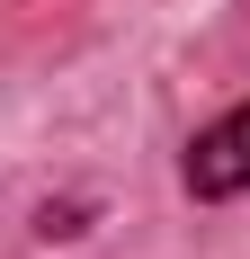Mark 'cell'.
Returning <instances> with one entry per match:
<instances>
[{
  "mask_svg": "<svg viewBox=\"0 0 250 259\" xmlns=\"http://www.w3.org/2000/svg\"><path fill=\"white\" fill-rule=\"evenodd\" d=\"M179 179H188L197 206H232V197H250V99L224 107L215 125H197V143H188V161H179Z\"/></svg>",
  "mask_w": 250,
  "mask_h": 259,
  "instance_id": "6da1fadb",
  "label": "cell"
},
{
  "mask_svg": "<svg viewBox=\"0 0 250 259\" xmlns=\"http://www.w3.org/2000/svg\"><path fill=\"white\" fill-rule=\"evenodd\" d=\"M36 233H45V241H72V233H90V206H36Z\"/></svg>",
  "mask_w": 250,
  "mask_h": 259,
  "instance_id": "7a4b0ae2",
  "label": "cell"
}]
</instances>
